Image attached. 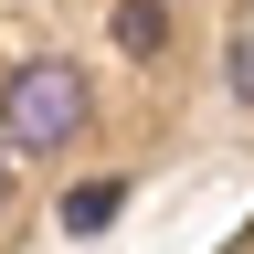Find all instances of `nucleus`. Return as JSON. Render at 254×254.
<instances>
[{"label": "nucleus", "mask_w": 254, "mask_h": 254, "mask_svg": "<svg viewBox=\"0 0 254 254\" xmlns=\"http://www.w3.org/2000/svg\"><path fill=\"white\" fill-rule=\"evenodd\" d=\"M85 117H95V85H85V64H21L11 85H0V159H53V148H74L85 138Z\"/></svg>", "instance_id": "nucleus-1"}, {"label": "nucleus", "mask_w": 254, "mask_h": 254, "mask_svg": "<svg viewBox=\"0 0 254 254\" xmlns=\"http://www.w3.org/2000/svg\"><path fill=\"white\" fill-rule=\"evenodd\" d=\"M117 43L138 53V64H148V53H170V11H159V0H117Z\"/></svg>", "instance_id": "nucleus-2"}, {"label": "nucleus", "mask_w": 254, "mask_h": 254, "mask_svg": "<svg viewBox=\"0 0 254 254\" xmlns=\"http://www.w3.org/2000/svg\"><path fill=\"white\" fill-rule=\"evenodd\" d=\"M117 201H127V180H85V190H64V222H74V233H106Z\"/></svg>", "instance_id": "nucleus-3"}]
</instances>
